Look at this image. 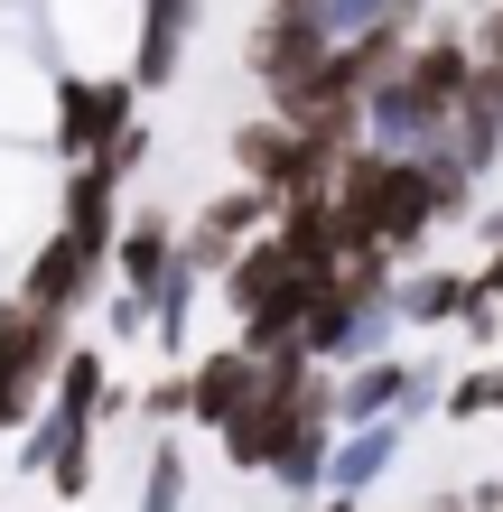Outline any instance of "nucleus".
<instances>
[{
    "instance_id": "nucleus-1",
    "label": "nucleus",
    "mask_w": 503,
    "mask_h": 512,
    "mask_svg": "<svg viewBox=\"0 0 503 512\" xmlns=\"http://www.w3.org/2000/svg\"><path fill=\"white\" fill-rule=\"evenodd\" d=\"M336 215L364 233V243L410 270V261H429V243L448 233V205H438V168L420 159V149H373V140H354L345 159H336Z\"/></svg>"
},
{
    "instance_id": "nucleus-2",
    "label": "nucleus",
    "mask_w": 503,
    "mask_h": 512,
    "mask_svg": "<svg viewBox=\"0 0 503 512\" xmlns=\"http://www.w3.org/2000/svg\"><path fill=\"white\" fill-rule=\"evenodd\" d=\"M466 84H476V38H466V19L429 10V28L410 38V56L364 94V140L373 149H429L457 122Z\"/></svg>"
},
{
    "instance_id": "nucleus-3",
    "label": "nucleus",
    "mask_w": 503,
    "mask_h": 512,
    "mask_svg": "<svg viewBox=\"0 0 503 512\" xmlns=\"http://www.w3.org/2000/svg\"><path fill=\"white\" fill-rule=\"evenodd\" d=\"M392 289H401V270L382 261V252H354L345 270H327V280H317V298H308L299 354H308V364H327V373L364 364V354H392V336H401Z\"/></svg>"
},
{
    "instance_id": "nucleus-4",
    "label": "nucleus",
    "mask_w": 503,
    "mask_h": 512,
    "mask_svg": "<svg viewBox=\"0 0 503 512\" xmlns=\"http://www.w3.org/2000/svg\"><path fill=\"white\" fill-rule=\"evenodd\" d=\"M131 122H140V84L122 66H56V84H47V159L56 168L103 159V140Z\"/></svg>"
},
{
    "instance_id": "nucleus-5",
    "label": "nucleus",
    "mask_w": 503,
    "mask_h": 512,
    "mask_svg": "<svg viewBox=\"0 0 503 512\" xmlns=\"http://www.w3.org/2000/svg\"><path fill=\"white\" fill-rule=\"evenodd\" d=\"M66 345H75L66 317L28 308L19 289L0 298V438H19L28 419L47 410V382H56V364H66Z\"/></svg>"
},
{
    "instance_id": "nucleus-6",
    "label": "nucleus",
    "mask_w": 503,
    "mask_h": 512,
    "mask_svg": "<svg viewBox=\"0 0 503 512\" xmlns=\"http://www.w3.org/2000/svg\"><path fill=\"white\" fill-rule=\"evenodd\" d=\"M224 159H233V177H243V187H261L271 205H289V196H327V187H336V159H345V149L308 140V131H289L280 112H252V122H233Z\"/></svg>"
},
{
    "instance_id": "nucleus-7",
    "label": "nucleus",
    "mask_w": 503,
    "mask_h": 512,
    "mask_svg": "<svg viewBox=\"0 0 503 512\" xmlns=\"http://www.w3.org/2000/svg\"><path fill=\"white\" fill-rule=\"evenodd\" d=\"M271 215H280V205L261 196V187H243V177H233V187H215V196H205L187 224H177V261H187L196 280L215 289V280H224V261L243 252L252 233H271Z\"/></svg>"
},
{
    "instance_id": "nucleus-8",
    "label": "nucleus",
    "mask_w": 503,
    "mask_h": 512,
    "mask_svg": "<svg viewBox=\"0 0 503 512\" xmlns=\"http://www.w3.org/2000/svg\"><path fill=\"white\" fill-rule=\"evenodd\" d=\"M438 410V373L410 364V354H364V364L336 373V429L354 419H429Z\"/></svg>"
},
{
    "instance_id": "nucleus-9",
    "label": "nucleus",
    "mask_w": 503,
    "mask_h": 512,
    "mask_svg": "<svg viewBox=\"0 0 503 512\" xmlns=\"http://www.w3.org/2000/svg\"><path fill=\"white\" fill-rule=\"evenodd\" d=\"M112 289V270L94 261V252H75L66 243V233H38V243H28V261H19V298H28V308H47V317H84V308H94V298Z\"/></svg>"
},
{
    "instance_id": "nucleus-10",
    "label": "nucleus",
    "mask_w": 503,
    "mask_h": 512,
    "mask_svg": "<svg viewBox=\"0 0 503 512\" xmlns=\"http://www.w3.org/2000/svg\"><path fill=\"white\" fill-rule=\"evenodd\" d=\"M327 28H317L308 10H252L243 28V75L261 84V94H280V84H299L308 66H327Z\"/></svg>"
},
{
    "instance_id": "nucleus-11",
    "label": "nucleus",
    "mask_w": 503,
    "mask_h": 512,
    "mask_svg": "<svg viewBox=\"0 0 503 512\" xmlns=\"http://www.w3.org/2000/svg\"><path fill=\"white\" fill-rule=\"evenodd\" d=\"M187 47H196V0H140V19H131V56H122V75L140 84V103L168 94V84L187 75Z\"/></svg>"
},
{
    "instance_id": "nucleus-12",
    "label": "nucleus",
    "mask_w": 503,
    "mask_h": 512,
    "mask_svg": "<svg viewBox=\"0 0 503 512\" xmlns=\"http://www.w3.org/2000/svg\"><path fill=\"white\" fill-rule=\"evenodd\" d=\"M271 233H280V252L299 261V270H317V280H327V270H345L354 252H373L364 233L336 215V196H289L280 215H271Z\"/></svg>"
},
{
    "instance_id": "nucleus-13",
    "label": "nucleus",
    "mask_w": 503,
    "mask_h": 512,
    "mask_svg": "<svg viewBox=\"0 0 503 512\" xmlns=\"http://www.w3.org/2000/svg\"><path fill=\"white\" fill-rule=\"evenodd\" d=\"M168 270H177V215H168V205H122V233H112V289L159 298Z\"/></svg>"
},
{
    "instance_id": "nucleus-14",
    "label": "nucleus",
    "mask_w": 503,
    "mask_h": 512,
    "mask_svg": "<svg viewBox=\"0 0 503 512\" xmlns=\"http://www.w3.org/2000/svg\"><path fill=\"white\" fill-rule=\"evenodd\" d=\"M299 280H308V270H299V261L280 252V233H252V243H243V252L224 261V280H215V298H224V317L243 326V317H261V308H271V298H289Z\"/></svg>"
},
{
    "instance_id": "nucleus-15",
    "label": "nucleus",
    "mask_w": 503,
    "mask_h": 512,
    "mask_svg": "<svg viewBox=\"0 0 503 512\" xmlns=\"http://www.w3.org/2000/svg\"><path fill=\"white\" fill-rule=\"evenodd\" d=\"M252 391H261V354H243V345L187 354V429H224Z\"/></svg>"
},
{
    "instance_id": "nucleus-16",
    "label": "nucleus",
    "mask_w": 503,
    "mask_h": 512,
    "mask_svg": "<svg viewBox=\"0 0 503 512\" xmlns=\"http://www.w3.org/2000/svg\"><path fill=\"white\" fill-rule=\"evenodd\" d=\"M401 447H410V419H354V429H336V447H327V494H373L382 475L401 466Z\"/></svg>"
},
{
    "instance_id": "nucleus-17",
    "label": "nucleus",
    "mask_w": 503,
    "mask_h": 512,
    "mask_svg": "<svg viewBox=\"0 0 503 512\" xmlns=\"http://www.w3.org/2000/svg\"><path fill=\"white\" fill-rule=\"evenodd\" d=\"M448 140V159L466 168V177H494L503 168V94H494V75L476 66V84H466V103H457V122L438 131Z\"/></svg>"
},
{
    "instance_id": "nucleus-18",
    "label": "nucleus",
    "mask_w": 503,
    "mask_h": 512,
    "mask_svg": "<svg viewBox=\"0 0 503 512\" xmlns=\"http://www.w3.org/2000/svg\"><path fill=\"white\" fill-rule=\"evenodd\" d=\"M392 308H401L410 336H438V326L466 317V270H457V261H410L401 289H392Z\"/></svg>"
},
{
    "instance_id": "nucleus-19",
    "label": "nucleus",
    "mask_w": 503,
    "mask_h": 512,
    "mask_svg": "<svg viewBox=\"0 0 503 512\" xmlns=\"http://www.w3.org/2000/svg\"><path fill=\"white\" fill-rule=\"evenodd\" d=\"M196 475H187V438L177 429H150V447H140V512H187Z\"/></svg>"
},
{
    "instance_id": "nucleus-20",
    "label": "nucleus",
    "mask_w": 503,
    "mask_h": 512,
    "mask_svg": "<svg viewBox=\"0 0 503 512\" xmlns=\"http://www.w3.org/2000/svg\"><path fill=\"white\" fill-rule=\"evenodd\" d=\"M196 298H205V280H196L187 261H177L168 280H159V298H150V345L168 354V364H187V336H196Z\"/></svg>"
},
{
    "instance_id": "nucleus-21",
    "label": "nucleus",
    "mask_w": 503,
    "mask_h": 512,
    "mask_svg": "<svg viewBox=\"0 0 503 512\" xmlns=\"http://www.w3.org/2000/svg\"><path fill=\"white\" fill-rule=\"evenodd\" d=\"M438 410L457 419V429H476V419H503V354H476L466 373L438 382Z\"/></svg>"
},
{
    "instance_id": "nucleus-22",
    "label": "nucleus",
    "mask_w": 503,
    "mask_h": 512,
    "mask_svg": "<svg viewBox=\"0 0 503 512\" xmlns=\"http://www.w3.org/2000/svg\"><path fill=\"white\" fill-rule=\"evenodd\" d=\"M327 38L345 47V38H364V28H382V19H401V28H429V0H317L308 10Z\"/></svg>"
},
{
    "instance_id": "nucleus-23",
    "label": "nucleus",
    "mask_w": 503,
    "mask_h": 512,
    "mask_svg": "<svg viewBox=\"0 0 503 512\" xmlns=\"http://www.w3.org/2000/svg\"><path fill=\"white\" fill-rule=\"evenodd\" d=\"M150 159H159V131H150V122H131V131H112V140H103V159H94V168H103L112 187L131 196V187H140V168H150Z\"/></svg>"
},
{
    "instance_id": "nucleus-24",
    "label": "nucleus",
    "mask_w": 503,
    "mask_h": 512,
    "mask_svg": "<svg viewBox=\"0 0 503 512\" xmlns=\"http://www.w3.org/2000/svg\"><path fill=\"white\" fill-rule=\"evenodd\" d=\"M140 419H150V429H187V364L140 382Z\"/></svg>"
},
{
    "instance_id": "nucleus-25",
    "label": "nucleus",
    "mask_w": 503,
    "mask_h": 512,
    "mask_svg": "<svg viewBox=\"0 0 503 512\" xmlns=\"http://www.w3.org/2000/svg\"><path fill=\"white\" fill-rule=\"evenodd\" d=\"M103 345H150V298L112 289V298H103Z\"/></svg>"
},
{
    "instance_id": "nucleus-26",
    "label": "nucleus",
    "mask_w": 503,
    "mask_h": 512,
    "mask_svg": "<svg viewBox=\"0 0 503 512\" xmlns=\"http://www.w3.org/2000/svg\"><path fill=\"white\" fill-rule=\"evenodd\" d=\"M457 336H466V354H494V345H503V308H494V298H476V280H466V317H457Z\"/></svg>"
},
{
    "instance_id": "nucleus-27",
    "label": "nucleus",
    "mask_w": 503,
    "mask_h": 512,
    "mask_svg": "<svg viewBox=\"0 0 503 512\" xmlns=\"http://www.w3.org/2000/svg\"><path fill=\"white\" fill-rule=\"evenodd\" d=\"M466 38H476V66L494 75V94H503V0H485V10L466 19Z\"/></svg>"
},
{
    "instance_id": "nucleus-28",
    "label": "nucleus",
    "mask_w": 503,
    "mask_h": 512,
    "mask_svg": "<svg viewBox=\"0 0 503 512\" xmlns=\"http://www.w3.org/2000/svg\"><path fill=\"white\" fill-rule=\"evenodd\" d=\"M466 280H476V298H494V308H503V243H485V252H476V270H466Z\"/></svg>"
},
{
    "instance_id": "nucleus-29",
    "label": "nucleus",
    "mask_w": 503,
    "mask_h": 512,
    "mask_svg": "<svg viewBox=\"0 0 503 512\" xmlns=\"http://www.w3.org/2000/svg\"><path fill=\"white\" fill-rule=\"evenodd\" d=\"M317 512H364V494H317Z\"/></svg>"
},
{
    "instance_id": "nucleus-30",
    "label": "nucleus",
    "mask_w": 503,
    "mask_h": 512,
    "mask_svg": "<svg viewBox=\"0 0 503 512\" xmlns=\"http://www.w3.org/2000/svg\"><path fill=\"white\" fill-rule=\"evenodd\" d=\"M261 10H317V0H261Z\"/></svg>"
}]
</instances>
